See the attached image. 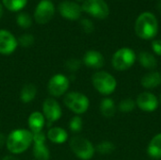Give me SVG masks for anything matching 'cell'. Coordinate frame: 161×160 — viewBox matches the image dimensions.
Wrapping results in <instances>:
<instances>
[{
  "instance_id": "obj_1",
  "label": "cell",
  "mask_w": 161,
  "mask_h": 160,
  "mask_svg": "<svg viewBox=\"0 0 161 160\" xmlns=\"http://www.w3.org/2000/svg\"><path fill=\"white\" fill-rule=\"evenodd\" d=\"M33 134L29 129L18 128L12 130L7 137L6 147L8 151L13 155H21L27 151L32 145Z\"/></svg>"
},
{
  "instance_id": "obj_2",
  "label": "cell",
  "mask_w": 161,
  "mask_h": 160,
  "mask_svg": "<svg viewBox=\"0 0 161 160\" xmlns=\"http://www.w3.org/2000/svg\"><path fill=\"white\" fill-rule=\"evenodd\" d=\"M135 31L137 36L142 40L154 39L158 31V23L156 16L149 11L140 14L135 23Z\"/></svg>"
},
{
  "instance_id": "obj_3",
  "label": "cell",
  "mask_w": 161,
  "mask_h": 160,
  "mask_svg": "<svg viewBox=\"0 0 161 160\" xmlns=\"http://www.w3.org/2000/svg\"><path fill=\"white\" fill-rule=\"evenodd\" d=\"M93 88L102 95L108 96L112 94L117 88L116 78L106 71H97L92 76Z\"/></svg>"
},
{
  "instance_id": "obj_4",
  "label": "cell",
  "mask_w": 161,
  "mask_h": 160,
  "mask_svg": "<svg viewBox=\"0 0 161 160\" xmlns=\"http://www.w3.org/2000/svg\"><path fill=\"white\" fill-rule=\"evenodd\" d=\"M63 103L65 107L76 115L84 114L90 108L89 97L80 91H69L64 95Z\"/></svg>"
},
{
  "instance_id": "obj_5",
  "label": "cell",
  "mask_w": 161,
  "mask_h": 160,
  "mask_svg": "<svg viewBox=\"0 0 161 160\" xmlns=\"http://www.w3.org/2000/svg\"><path fill=\"white\" fill-rule=\"evenodd\" d=\"M137 56L133 49L129 47H123L118 49L112 56V67L118 72H125L129 70L136 62Z\"/></svg>"
},
{
  "instance_id": "obj_6",
  "label": "cell",
  "mask_w": 161,
  "mask_h": 160,
  "mask_svg": "<svg viewBox=\"0 0 161 160\" xmlns=\"http://www.w3.org/2000/svg\"><path fill=\"white\" fill-rule=\"evenodd\" d=\"M70 148L74 155L81 160H91L95 154L92 142L81 136H75L70 140Z\"/></svg>"
},
{
  "instance_id": "obj_7",
  "label": "cell",
  "mask_w": 161,
  "mask_h": 160,
  "mask_svg": "<svg viewBox=\"0 0 161 160\" xmlns=\"http://www.w3.org/2000/svg\"><path fill=\"white\" fill-rule=\"evenodd\" d=\"M70 87V79L63 74H56L52 75L47 84L49 94L54 97H60L68 92Z\"/></svg>"
},
{
  "instance_id": "obj_8",
  "label": "cell",
  "mask_w": 161,
  "mask_h": 160,
  "mask_svg": "<svg viewBox=\"0 0 161 160\" xmlns=\"http://www.w3.org/2000/svg\"><path fill=\"white\" fill-rule=\"evenodd\" d=\"M81 8L84 12L99 20H104L109 15V8L105 0H85Z\"/></svg>"
},
{
  "instance_id": "obj_9",
  "label": "cell",
  "mask_w": 161,
  "mask_h": 160,
  "mask_svg": "<svg viewBox=\"0 0 161 160\" xmlns=\"http://www.w3.org/2000/svg\"><path fill=\"white\" fill-rule=\"evenodd\" d=\"M56 8L51 0H41L34 10V20L40 25H45L52 20Z\"/></svg>"
},
{
  "instance_id": "obj_10",
  "label": "cell",
  "mask_w": 161,
  "mask_h": 160,
  "mask_svg": "<svg viewBox=\"0 0 161 160\" xmlns=\"http://www.w3.org/2000/svg\"><path fill=\"white\" fill-rule=\"evenodd\" d=\"M42 112L46 122H48V124L56 123L62 116V108L59 103L54 97H48L43 101Z\"/></svg>"
},
{
  "instance_id": "obj_11",
  "label": "cell",
  "mask_w": 161,
  "mask_h": 160,
  "mask_svg": "<svg viewBox=\"0 0 161 160\" xmlns=\"http://www.w3.org/2000/svg\"><path fill=\"white\" fill-rule=\"evenodd\" d=\"M46 135L45 133L40 132L33 134V156L36 160H49L51 154L50 150L46 145Z\"/></svg>"
},
{
  "instance_id": "obj_12",
  "label": "cell",
  "mask_w": 161,
  "mask_h": 160,
  "mask_svg": "<svg viewBox=\"0 0 161 160\" xmlns=\"http://www.w3.org/2000/svg\"><path fill=\"white\" fill-rule=\"evenodd\" d=\"M58 11L66 20L75 21L81 17L82 8L81 6L75 1L71 0H63L58 6Z\"/></svg>"
},
{
  "instance_id": "obj_13",
  "label": "cell",
  "mask_w": 161,
  "mask_h": 160,
  "mask_svg": "<svg viewBox=\"0 0 161 160\" xmlns=\"http://www.w3.org/2000/svg\"><path fill=\"white\" fill-rule=\"evenodd\" d=\"M136 106L144 112H153L159 106L158 98L150 91H143L136 98Z\"/></svg>"
},
{
  "instance_id": "obj_14",
  "label": "cell",
  "mask_w": 161,
  "mask_h": 160,
  "mask_svg": "<svg viewBox=\"0 0 161 160\" xmlns=\"http://www.w3.org/2000/svg\"><path fill=\"white\" fill-rule=\"evenodd\" d=\"M18 47L17 38L7 29H0V54L11 55Z\"/></svg>"
},
{
  "instance_id": "obj_15",
  "label": "cell",
  "mask_w": 161,
  "mask_h": 160,
  "mask_svg": "<svg viewBox=\"0 0 161 160\" xmlns=\"http://www.w3.org/2000/svg\"><path fill=\"white\" fill-rule=\"evenodd\" d=\"M82 62L88 68L99 70L105 65V58L102 53L97 50H89L84 54Z\"/></svg>"
},
{
  "instance_id": "obj_16",
  "label": "cell",
  "mask_w": 161,
  "mask_h": 160,
  "mask_svg": "<svg viewBox=\"0 0 161 160\" xmlns=\"http://www.w3.org/2000/svg\"><path fill=\"white\" fill-rule=\"evenodd\" d=\"M46 120L41 111H33L30 113L27 119V125L28 129L31 131L32 134L42 132L44 126H45Z\"/></svg>"
},
{
  "instance_id": "obj_17",
  "label": "cell",
  "mask_w": 161,
  "mask_h": 160,
  "mask_svg": "<svg viewBox=\"0 0 161 160\" xmlns=\"http://www.w3.org/2000/svg\"><path fill=\"white\" fill-rule=\"evenodd\" d=\"M68 132L59 126H52L46 133V138L55 144H62L68 141Z\"/></svg>"
},
{
  "instance_id": "obj_18",
  "label": "cell",
  "mask_w": 161,
  "mask_h": 160,
  "mask_svg": "<svg viewBox=\"0 0 161 160\" xmlns=\"http://www.w3.org/2000/svg\"><path fill=\"white\" fill-rule=\"evenodd\" d=\"M141 84L146 90H153L159 87L161 84V74L158 71H150L142 77Z\"/></svg>"
},
{
  "instance_id": "obj_19",
  "label": "cell",
  "mask_w": 161,
  "mask_h": 160,
  "mask_svg": "<svg viewBox=\"0 0 161 160\" xmlns=\"http://www.w3.org/2000/svg\"><path fill=\"white\" fill-rule=\"evenodd\" d=\"M140 64L146 70L149 71H155V69L158 67V59L157 58L150 52L147 51H142L139 54L138 57Z\"/></svg>"
},
{
  "instance_id": "obj_20",
  "label": "cell",
  "mask_w": 161,
  "mask_h": 160,
  "mask_svg": "<svg viewBox=\"0 0 161 160\" xmlns=\"http://www.w3.org/2000/svg\"><path fill=\"white\" fill-rule=\"evenodd\" d=\"M37 93H38V90L36 85L33 83H27L22 87L19 97L21 102L25 104H28L36 98Z\"/></svg>"
},
{
  "instance_id": "obj_21",
  "label": "cell",
  "mask_w": 161,
  "mask_h": 160,
  "mask_svg": "<svg viewBox=\"0 0 161 160\" xmlns=\"http://www.w3.org/2000/svg\"><path fill=\"white\" fill-rule=\"evenodd\" d=\"M147 154L153 159L161 158V133L155 135L147 146Z\"/></svg>"
},
{
  "instance_id": "obj_22",
  "label": "cell",
  "mask_w": 161,
  "mask_h": 160,
  "mask_svg": "<svg viewBox=\"0 0 161 160\" xmlns=\"http://www.w3.org/2000/svg\"><path fill=\"white\" fill-rule=\"evenodd\" d=\"M99 109H100L101 114L105 118H112L116 113L117 107H116L113 99H111L109 97H106L100 102Z\"/></svg>"
},
{
  "instance_id": "obj_23",
  "label": "cell",
  "mask_w": 161,
  "mask_h": 160,
  "mask_svg": "<svg viewBox=\"0 0 161 160\" xmlns=\"http://www.w3.org/2000/svg\"><path fill=\"white\" fill-rule=\"evenodd\" d=\"M3 6L11 12H20L25 8L27 0H1Z\"/></svg>"
},
{
  "instance_id": "obj_24",
  "label": "cell",
  "mask_w": 161,
  "mask_h": 160,
  "mask_svg": "<svg viewBox=\"0 0 161 160\" xmlns=\"http://www.w3.org/2000/svg\"><path fill=\"white\" fill-rule=\"evenodd\" d=\"M115 145L109 141H103L99 142L95 147V152L100 155H110L115 151Z\"/></svg>"
},
{
  "instance_id": "obj_25",
  "label": "cell",
  "mask_w": 161,
  "mask_h": 160,
  "mask_svg": "<svg viewBox=\"0 0 161 160\" xmlns=\"http://www.w3.org/2000/svg\"><path fill=\"white\" fill-rule=\"evenodd\" d=\"M16 23L21 28L26 29L32 25V18L28 13L20 11L16 16Z\"/></svg>"
},
{
  "instance_id": "obj_26",
  "label": "cell",
  "mask_w": 161,
  "mask_h": 160,
  "mask_svg": "<svg viewBox=\"0 0 161 160\" xmlns=\"http://www.w3.org/2000/svg\"><path fill=\"white\" fill-rule=\"evenodd\" d=\"M136 108H137V106H136V101L132 100L131 98L123 99V100L119 103V105H118V109H119L121 112H124V113L131 112V111H133Z\"/></svg>"
},
{
  "instance_id": "obj_27",
  "label": "cell",
  "mask_w": 161,
  "mask_h": 160,
  "mask_svg": "<svg viewBox=\"0 0 161 160\" xmlns=\"http://www.w3.org/2000/svg\"><path fill=\"white\" fill-rule=\"evenodd\" d=\"M69 128L74 133H79L83 128V120L79 115H75L69 122Z\"/></svg>"
},
{
  "instance_id": "obj_28",
  "label": "cell",
  "mask_w": 161,
  "mask_h": 160,
  "mask_svg": "<svg viewBox=\"0 0 161 160\" xmlns=\"http://www.w3.org/2000/svg\"><path fill=\"white\" fill-rule=\"evenodd\" d=\"M81 65H82V61L80 59L72 58H69V59L66 60V62L64 64V67L68 72L74 74V73L77 72L80 69Z\"/></svg>"
},
{
  "instance_id": "obj_29",
  "label": "cell",
  "mask_w": 161,
  "mask_h": 160,
  "mask_svg": "<svg viewBox=\"0 0 161 160\" xmlns=\"http://www.w3.org/2000/svg\"><path fill=\"white\" fill-rule=\"evenodd\" d=\"M17 41H18V45L25 47V48H27V47H30L33 45V43L35 41V38L30 33H25V34L21 35L17 39Z\"/></svg>"
},
{
  "instance_id": "obj_30",
  "label": "cell",
  "mask_w": 161,
  "mask_h": 160,
  "mask_svg": "<svg viewBox=\"0 0 161 160\" xmlns=\"http://www.w3.org/2000/svg\"><path fill=\"white\" fill-rule=\"evenodd\" d=\"M80 25H81V27H82L83 31L85 33H87V34H91L94 30V25H93V23L90 19H88V18H83L80 21Z\"/></svg>"
},
{
  "instance_id": "obj_31",
  "label": "cell",
  "mask_w": 161,
  "mask_h": 160,
  "mask_svg": "<svg viewBox=\"0 0 161 160\" xmlns=\"http://www.w3.org/2000/svg\"><path fill=\"white\" fill-rule=\"evenodd\" d=\"M152 50L153 52L158 55V56H160L161 57V40H154L152 41Z\"/></svg>"
},
{
  "instance_id": "obj_32",
  "label": "cell",
  "mask_w": 161,
  "mask_h": 160,
  "mask_svg": "<svg viewBox=\"0 0 161 160\" xmlns=\"http://www.w3.org/2000/svg\"><path fill=\"white\" fill-rule=\"evenodd\" d=\"M6 141H7V136L3 133H0V149L6 145Z\"/></svg>"
},
{
  "instance_id": "obj_33",
  "label": "cell",
  "mask_w": 161,
  "mask_h": 160,
  "mask_svg": "<svg viewBox=\"0 0 161 160\" xmlns=\"http://www.w3.org/2000/svg\"><path fill=\"white\" fill-rule=\"evenodd\" d=\"M1 160H19V158H17L13 155H8V156H5Z\"/></svg>"
},
{
  "instance_id": "obj_34",
  "label": "cell",
  "mask_w": 161,
  "mask_h": 160,
  "mask_svg": "<svg viewBox=\"0 0 161 160\" xmlns=\"http://www.w3.org/2000/svg\"><path fill=\"white\" fill-rule=\"evenodd\" d=\"M3 13H4V6H3L2 2H0V19L3 16Z\"/></svg>"
},
{
  "instance_id": "obj_35",
  "label": "cell",
  "mask_w": 161,
  "mask_h": 160,
  "mask_svg": "<svg viewBox=\"0 0 161 160\" xmlns=\"http://www.w3.org/2000/svg\"><path fill=\"white\" fill-rule=\"evenodd\" d=\"M158 9L159 13L161 14V0H159V1L158 2Z\"/></svg>"
},
{
  "instance_id": "obj_36",
  "label": "cell",
  "mask_w": 161,
  "mask_h": 160,
  "mask_svg": "<svg viewBox=\"0 0 161 160\" xmlns=\"http://www.w3.org/2000/svg\"><path fill=\"white\" fill-rule=\"evenodd\" d=\"M158 101H159V104L161 105V94H160V96H159V99H158Z\"/></svg>"
},
{
  "instance_id": "obj_37",
  "label": "cell",
  "mask_w": 161,
  "mask_h": 160,
  "mask_svg": "<svg viewBox=\"0 0 161 160\" xmlns=\"http://www.w3.org/2000/svg\"><path fill=\"white\" fill-rule=\"evenodd\" d=\"M76 1H77V2H82V1H83V2H84L85 0H76Z\"/></svg>"
}]
</instances>
